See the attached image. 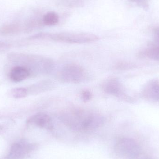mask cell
Returning <instances> with one entry per match:
<instances>
[{
	"label": "cell",
	"mask_w": 159,
	"mask_h": 159,
	"mask_svg": "<svg viewBox=\"0 0 159 159\" xmlns=\"http://www.w3.org/2000/svg\"><path fill=\"white\" fill-rule=\"evenodd\" d=\"M63 121L73 130L86 131L101 127L104 120L102 116L95 113L84 111H75L63 117Z\"/></svg>",
	"instance_id": "cell-1"
},
{
	"label": "cell",
	"mask_w": 159,
	"mask_h": 159,
	"mask_svg": "<svg viewBox=\"0 0 159 159\" xmlns=\"http://www.w3.org/2000/svg\"><path fill=\"white\" fill-rule=\"evenodd\" d=\"M27 123L48 130H52L54 128L52 119L44 113H38L32 116L27 120Z\"/></svg>",
	"instance_id": "cell-7"
},
{
	"label": "cell",
	"mask_w": 159,
	"mask_h": 159,
	"mask_svg": "<svg viewBox=\"0 0 159 159\" xmlns=\"http://www.w3.org/2000/svg\"><path fill=\"white\" fill-rule=\"evenodd\" d=\"M155 34H156V39L159 42V29L156 30Z\"/></svg>",
	"instance_id": "cell-18"
},
{
	"label": "cell",
	"mask_w": 159,
	"mask_h": 159,
	"mask_svg": "<svg viewBox=\"0 0 159 159\" xmlns=\"http://www.w3.org/2000/svg\"><path fill=\"white\" fill-rule=\"evenodd\" d=\"M20 26L16 23H10L4 25L0 28V34L10 35L15 34L20 31Z\"/></svg>",
	"instance_id": "cell-10"
},
{
	"label": "cell",
	"mask_w": 159,
	"mask_h": 159,
	"mask_svg": "<svg viewBox=\"0 0 159 159\" xmlns=\"http://www.w3.org/2000/svg\"><path fill=\"white\" fill-rule=\"evenodd\" d=\"M10 47V45L5 42H0V51H3L8 49Z\"/></svg>",
	"instance_id": "cell-17"
},
{
	"label": "cell",
	"mask_w": 159,
	"mask_h": 159,
	"mask_svg": "<svg viewBox=\"0 0 159 159\" xmlns=\"http://www.w3.org/2000/svg\"><path fill=\"white\" fill-rule=\"evenodd\" d=\"M59 76L65 82L78 83L85 79L86 73L83 68L79 65L69 64L62 68Z\"/></svg>",
	"instance_id": "cell-4"
},
{
	"label": "cell",
	"mask_w": 159,
	"mask_h": 159,
	"mask_svg": "<svg viewBox=\"0 0 159 159\" xmlns=\"http://www.w3.org/2000/svg\"><path fill=\"white\" fill-rule=\"evenodd\" d=\"M133 2L143 8L144 9H147L148 7V0H130Z\"/></svg>",
	"instance_id": "cell-16"
},
{
	"label": "cell",
	"mask_w": 159,
	"mask_h": 159,
	"mask_svg": "<svg viewBox=\"0 0 159 159\" xmlns=\"http://www.w3.org/2000/svg\"><path fill=\"white\" fill-rule=\"evenodd\" d=\"M140 159H151L149 158H148V157H144L142 158H141Z\"/></svg>",
	"instance_id": "cell-19"
},
{
	"label": "cell",
	"mask_w": 159,
	"mask_h": 159,
	"mask_svg": "<svg viewBox=\"0 0 159 159\" xmlns=\"http://www.w3.org/2000/svg\"><path fill=\"white\" fill-rule=\"evenodd\" d=\"M13 122V120L10 118L0 117V131L7 129Z\"/></svg>",
	"instance_id": "cell-14"
},
{
	"label": "cell",
	"mask_w": 159,
	"mask_h": 159,
	"mask_svg": "<svg viewBox=\"0 0 159 159\" xmlns=\"http://www.w3.org/2000/svg\"><path fill=\"white\" fill-rule=\"evenodd\" d=\"M93 94L90 91L84 90L82 91L81 94V98L83 102H89L92 98Z\"/></svg>",
	"instance_id": "cell-15"
},
{
	"label": "cell",
	"mask_w": 159,
	"mask_h": 159,
	"mask_svg": "<svg viewBox=\"0 0 159 159\" xmlns=\"http://www.w3.org/2000/svg\"><path fill=\"white\" fill-rule=\"evenodd\" d=\"M34 148V145L25 141H21L11 147L7 159H20L25 157Z\"/></svg>",
	"instance_id": "cell-6"
},
{
	"label": "cell",
	"mask_w": 159,
	"mask_h": 159,
	"mask_svg": "<svg viewBox=\"0 0 159 159\" xmlns=\"http://www.w3.org/2000/svg\"><path fill=\"white\" fill-rule=\"evenodd\" d=\"M144 98L159 102V80L153 79L145 84L141 92Z\"/></svg>",
	"instance_id": "cell-8"
},
{
	"label": "cell",
	"mask_w": 159,
	"mask_h": 159,
	"mask_svg": "<svg viewBox=\"0 0 159 159\" xmlns=\"http://www.w3.org/2000/svg\"><path fill=\"white\" fill-rule=\"evenodd\" d=\"M115 150L118 156L128 159L137 158L140 152L137 143L129 138L119 139L115 145Z\"/></svg>",
	"instance_id": "cell-3"
},
{
	"label": "cell",
	"mask_w": 159,
	"mask_h": 159,
	"mask_svg": "<svg viewBox=\"0 0 159 159\" xmlns=\"http://www.w3.org/2000/svg\"><path fill=\"white\" fill-rule=\"evenodd\" d=\"M143 54L148 58L159 61V46L153 47L148 48Z\"/></svg>",
	"instance_id": "cell-12"
},
{
	"label": "cell",
	"mask_w": 159,
	"mask_h": 159,
	"mask_svg": "<svg viewBox=\"0 0 159 159\" xmlns=\"http://www.w3.org/2000/svg\"><path fill=\"white\" fill-rule=\"evenodd\" d=\"M11 94L15 98L20 99L26 97L28 94V90L24 88H14L11 90Z\"/></svg>",
	"instance_id": "cell-13"
},
{
	"label": "cell",
	"mask_w": 159,
	"mask_h": 159,
	"mask_svg": "<svg viewBox=\"0 0 159 159\" xmlns=\"http://www.w3.org/2000/svg\"><path fill=\"white\" fill-rule=\"evenodd\" d=\"M103 89L108 94L126 101H130L131 98L125 93L123 85L116 78L107 80L103 84Z\"/></svg>",
	"instance_id": "cell-5"
},
{
	"label": "cell",
	"mask_w": 159,
	"mask_h": 159,
	"mask_svg": "<svg viewBox=\"0 0 159 159\" xmlns=\"http://www.w3.org/2000/svg\"><path fill=\"white\" fill-rule=\"evenodd\" d=\"M59 17L54 12H48L44 16L43 21L47 26H54L58 23Z\"/></svg>",
	"instance_id": "cell-11"
},
{
	"label": "cell",
	"mask_w": 159,
	"mask_h": 159,
	"mask_svg": "<svg viewBox=\"0 0 159 159\" xmlns=\"http://www.w3.org/2000/svg\"><path fill=\"white\" fill-rule=\"evenodd\" d=\"M31 39H46L69 43L82 44L96 42L99 37L87 33H41L31 37Z\"/></svg>",
	"instance_id": "cell-2"
},
{
	"label": "cell",
	"mask_w": 159,
	"mask_h": 159,
	"mask_svg": "<svg viewBox=\"0 0 159 159\" xmlns=\"http://www.w3.org/2000/svg\"><path fill=\"white\" fill-rule=\"evenodd\" d=\"M30 75V72L25 67L16 66L11 69L9 76L12 81L19 82L27 79Z\"/></svg>",
	"instance_id": "cell-9"
}]
</instances>
